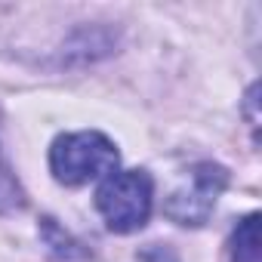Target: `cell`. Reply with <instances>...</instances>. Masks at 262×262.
Returning <instances> with one entry per match:
<instances>
[{"instance_id":"1","label":"cell","mask_w":262,"mask_h":262,"mask_svg":"<svg viewBox=\"0 0 262 262\" xmlns=\"http://www.w3.org/2000/svg\"><path fill=\"white\" fill-rule=\"evenodd\" d=\"M117 148L96 129L65 133L50 148V170L62 185H86L93 179L111 176L117 170Z\"/></svg>"},{"instance_id":"2","label":"cell","mask_w":262,"mask_h":262,"mask_svg":"<svg viewBox=\"0 0 262 262\" xmlns=\"http://www.w3.org/2000/svg\"><path fill=\"white\" fill-rule=\"evenodd\" d=\"M155 204V182L145 170H123L102 179L96 191V207L105 219V225L117 234L139 231Z\"/></svg>"},{"instance_id":"3","label":"cell","mask_w":262,"mask_h":262,"mask_svg":"<svg viewBox=\"0 0 262 262\" xmlns=\"http://www.w3.org/2000/svg\"><path fill=\"white\" fill-rule=\"evenodd\" d=\"M228 185V173L219 164H194L188 167L176 185L170 188L167 201H164V213L167 219L179 222V225H204L216 207V201L222 198Z\"/></svg>"},{"instance_id":"4","label":"cell","mask_w":262,"mask_h":262,"mask_svg":"<svg viewBox=\"0 0 262 262\" xmlns=\"http://www.w3.org/2000/svg\"><path fill=\"white\" fill-rule=\"evenodd\" d=\"M231 262H259V216L250 213L231 234Z\"/></svg>"},{"instance_id":"5","label":"cell","mask_w":262,"mask_h":262,"mask_svg":"<svg viewBox=\"0 0 262 262\" xmlns=\"http://www.w3.org/2000/svg\"><path fill=\"white\" fill-rule=\"evenodd\" d=\"M13 204H19V188L7 176V170H0V207H13Z\"/></svg>"}]
</instances>
